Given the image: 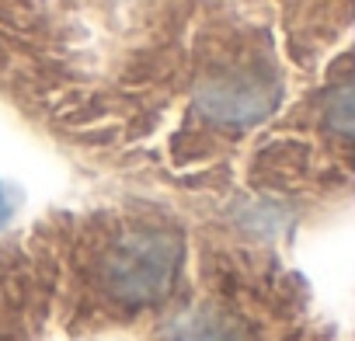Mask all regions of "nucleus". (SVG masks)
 I'll return each instance as SVG.
<instances>
[{
  "mask_svg": "<svg viewBox=\"0 0 355 341\" xmlns=\"http://www.w3.org/2000/svg\"><path fill=\"white\" fill-rule=\"evenodd\" d=\"M282 84L272 63L258 53H234L196 77L192 112L223 132H248L275 115Z\"/></svg>",
  "mask_w": 355,
  "mask_h": 341,
  "instance_id": "nucleus-2",
  "label": "nucleus"
},
{
  "mask_svg": "<svg viewBox=\"0 0 355 341\" xmlns=\"http://www.w3.org/2000/svg\"><path fill=\"white\" fill-rule=\"evenodd\" d=\"M185 237L157 220H125L94 254V279L98 289L129 310L153 306L171 296L185 268Z\"/></svg>",
  "mask_w": 355,
  "mask_h": 341,
  "instance_id": "nucleus-1",
  "label": "nucleus"
},
{
  "mask_svg": "<svg viewBox=\"0 0 355 341\" xmlns=\"http://www.w3.org/2000/svg\"><path fill=\"white\" fill-rule=\"evenodd\" d=\"M11 213H15V206H11V195H8V189L0 185V227H4L8 220H11Z\"/></svg>",
  "mask_w": 355,
  "mask_h": 341,
  "instance_id": "nucleus-4",
  "label": "nucleus"
},
{
  "mask_svg": "<svg viewBox=\"0 0 355 341\" xmlns=\"http://www.w3.org/2000/svg\"><path fill=\"white\" fill-rule=\"evenodd\" d=\"M174 341H251V338L234 313L216 310V306H202L178 324Z\"/></svg>",
  "mask_w": 355,
  "mask_h": 341,
  "instance_id": "nucleus-3",
  "label": "nucleus"
}]
</instances>
